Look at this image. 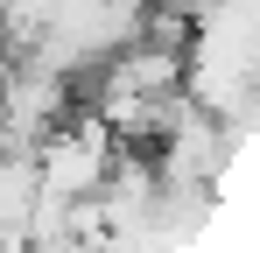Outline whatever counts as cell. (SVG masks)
<instances>
[{
	"label": "cell",
	"mask_w": 260,
	"mask_h": 253,
	"mask_svg": "<svg viewBox=\"0 0 260 253\" xmlns=\"http://www.w3.org/2000/svg\"><path fill=\"white\" fill-rule=\"evenodd\" d=\"M113 141H120V134H113V120H106L99 106H91V113H71V120L36 148L43 183L56 190V197H99V190H106V176H113V162H120V148H113Z\"/></svg>",
	"instance_id": "cell-1"
},
{
	"label": "cell",
	"mask_w": 260,
	"mask_h": 253,
	"mask_svg": "<svg viewBox=\"0 0 260 253\" xmlns=\"http://www.w3.org/2000/svg\"><path fill=\"white\" fill-rule=\"evenodd\" d=\"M63 120H71V84H63V71L43 64V56H21V64L7 71V99H0L7 141H14V148H43Z\"/></svg>",
	"instance_id": "cell-2"
},
{
	"label": "cell",
	"mask_w": 260,
	"mask_h": 253,
	"mask_svg": "<svg viewBox=\"0 0 260 253\" xmlns=\"http://www.w3.org/2000/svg\"><path fill=\"white\" fill-rule=\"evenodd\" d=\"M218 162H225L218 120L197 106V99H183L176 126L162 134V183H169V190H197V183H211V176H218Z\"/></svg>",
	"instance_id": "cell-3"
}]
</instances>
